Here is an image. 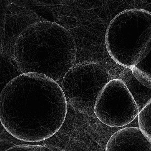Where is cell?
<instances>
[{
  "label": "cell",
  "mask_w": 151,
  "mask_h": 151,
  "mask_svg": "<svg viewBox=\"0 0 151 151\" xmlns=\"http://www.w3.org/2000/svg\"><path fill=\"white\" fill-rule=\"evenodd\" d=\"M67 99L59 83L43 74L22 73L0 96V120L11 136L39 142L55 134L65 120Z\"/></svg>",
  "instance_id": "obj_1"
},
{
  "label": "cell",
  "mask_w": 151,
  "mask_h": 151,
  "mask_svg": "<svg viewBox=\"0 0 151 151\" xmlns=\"http://www.w3.org/2000/svg\"><path fill=\"white\" fill-rule=\"evenodd\" d=\"M77 46L70 32L43 21L26 28L17 38L13 57L22 73L43 74L56 82L75 65Z\"/></svg>",
  "instance_id": "obj_2"
},
{
  "label": "cell",
  "mask_w": 151,
  "mask_h": 151,
  "mask_svg": "<svg viewBox=\"0 0 151 151\" xmlns=\"http://www.w3.org/2000/svg\"><path fill=\"white\" fill-rule=\"evenodd\" d=\"M108 53L118 64L131 68L151 50V13L134 9L118 14L106 34Z\"/></svg>",
  "instance_id": "obj_3"
},
{
  "label": "cell",
  "mask_w": 151,
  "mask_h": 151,
  "mask_svg": "<svg viewBox=\"0 0 151 151\" xmlns=\"http://www.w3.org/2000/svg\"><path fill=\"white\" fill-rule=\"evenodd\" d=\"M106 68L96 62L74 65L59 81V85L68 99L78 109L94 110L98 94L109 81Z\"/></svg>",
  "instance_id": "obj_4"
},
{
  "label": "cell",
  "mask_w": 151,
  "mask_h": 151,
  "mask_svg": "<svg viewBox=\"0 0 151 151\" xmlns=\"http://www.w3.org/2000/svg\"><path fill=\"white\" fill-rule=\"evenodd\" d=\"M94 113L104 124L110 127H122L138 116L139 108L121 79H111L103 87L96 99Z\"/></svg>",
  "instance_id": "obj_5"
},
{
  "label": "cell",
  "mask_w": 151,
  "mask_h": 151,
  "mask_svg": "<svg viewBox=\"0 0 151 151\" xmlns=\"http://www.w3.org/2000/svg\"><path fill=\"white\" fill-rule=\"evenodd\" d=\"M39 21L37 14L29 9L13 3L8 6L1 53L3 51V54L13 57L14 48L19 36L27 27Z\"/></svg>",
  "instance_id": "obj_6"
},
{
  "label": "cell",
  "mask_w": 151,
  "mask_h": 151,
  "mask_svg": "<svg viewBox=\"0 0 151 151\" xmlns=\"http://www.w3.org/2000/svg\"><path fill=\"white\" fill-rule=\"evenodd\" d=\"M105 151H151V143L139 128H123L111 136Z\"/></svg>",
  "instance_id": "obj_7"
},
{
  "label": "cell",
  "mask_w": 151,
  "mask_h": 151,
  "mask_svg": "<svg viewBox=\"0 0 151 151\" xmlns=\"http://www.w3.org/2000/svg\"><path fill=\"white\" fill-rule=\"evenodd\" d=\"M119 78L128 88L141 111L151 99V89L139 83L133 76L130 68H126L121 72Z\"/></svg>",
  "instance_id": "obj_8"
},
{
  "label": "cell",
  "mask_w": 151,
  "mask_h": 151,
  "mask_svg": "<svg viewBox=\"0 0 151 151\" xmlns=\"http://www.w3.org/2000/svg\"><path fill=\"white\" fill-rule=\"evenodd\" d=\"M138 117L139 129L151 143V99L139 111Z\"/></svg>",
  "instance_id": "obj_9"
},
{
  "label": "cell",
  "mask_w": 151,
  "mask_h": 151,
  "mask_svg": "<svg viewBox=\"0 0 151 151\" xmlns=\"http://www.w3.org/2000/svg\"><path fill=\"white\" fill-rule=\"evenodd\" d=\"M133 76L143 86L151 89V76L148 73L139 69L137 66L130 68Z\"/></svg>",
  "instance_id": "obj_10"
},
{
  "label": "cell",
  "mask_w": 151,
  "mask_h": 151,
  "mask_svg": "<svg viewBox=\"0 0 151 151\" xmlns=\"http://www.w3.org/2000/svg\"><path fill=\"white\" fill-rule=\"evenodd\" d=\"M6 151H54L45 146L34 145H19L9 148Z\"/></svg>",
  "instance_id": "obj_11"
},
{
  "label": "cell",
  "mask_w": 151,
  "mask_h": 151,
  "mask_svg": "<svg viewBox=\"0 0 151 151\" xmlns=\"http://www.w3.org/2000/svg\"><path fill=\"white\" fill-rule=\"evenodd\" d=\"M136 66L151 76V50L145 58Z\"/></svg>",
  "instance_id": "obj_12"
}]
</instances>
